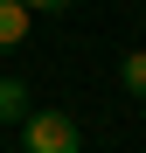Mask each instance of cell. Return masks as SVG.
<instances>
[{
  "label": "cell",
  "mask_w": 146,
  "mask_h": 153,
  "mask_svg": "<svg viewBox=\"0 0 146 153\" xmlns=\"http://www.w3.org/2000/svg\"><path fill=\"white\" fill-rule=\"evenodd\" d=\"M28 28H35V14L21 7V0H0V49H21Z\"/></svg>",
  "instance_id": "obj_2"
},
{
  "label": "cell",
  "mask_w": 146,
  "mask_h": 153,
  "mask_svg": "<svg viewBox=\"0 0 146 153\" xmlns=\"http://www.w3.org/2000/svg\"><path fill=\"white\" fill-rule=\"evenodd\" d=\"M21 153H84V132L70 111H28L21 118Z\"/></svg>",
  "instance_id": "obj_1"
},
{
  "label": "cell",
  "mask_w": 146,
  "mask_h": 153,
  "mask_svg": "<svg viewBox=\"0 0 146 153\" xmlns=\"http://www.w3.org/2000/svg\"><path fill=\"white\" fill-rule=\"evenodd\" d=\"M118 84H125L139 105H146V49H132V56H118Z\"/></svg>",
  "instance_id": "obj_4"
},
{
  "label": "cell",
  "mask_w": 146,
  "mask_h": 153,
  "mask_svg": "<svg viewBox=\"0 0 146 153\" xmlns=\"http://www.w3.org/2000/svg\"><path fill=\"white\" fill-rule=\"evenodd\" d=\"M21 7H28V14H63L70 0H21Z\"/></svg>",
  "instance_id": "obj_5"
},
{
  "label": "cell",
  "mask_w": 146,
  "mask_h": 153,
  "mask_svg": "<svg viewBox=\"0 0 146 153\" xmlns=\"http://www.w3.org/2000/svg\"><path fill=\"white\" fill-rule=\"evenodd\" d=\"M21 118H28V84L0 76V125H21Z\"/></svg>",
  "instance_id": "obj_3"
}]
</instances>
